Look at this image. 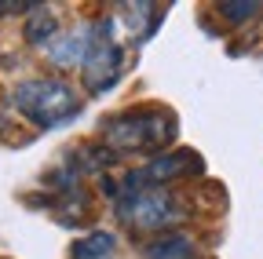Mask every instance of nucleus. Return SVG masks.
<instances>
[{
  "label": "nucleus",
  "mask_w": 263,
  "mask_h": 259,
  "mask_svg": "<svg viewBox=\"0 0 263 259\" xmlns=\"http://www.w3.org/2000/svg\"><path fill=\"white\" fill-rule=\"evenodd\" d=\"M186 172H201V161H197L194 153H186V150H172V153L154 157L143 168V179H146V186H164L168 179H179Z\"/></svg>",
  "instance_id": "obj_6"
},
{
  "label": "nucleus",
  "mask_w": 263,
  "mask_h": 259,
  "mask_svg": "<svg viewBox=\"0 0 263 259\" xmlns=\"http://www.w3.org/2000/svg\"><path fill=\"white\" fill-rule=\"evenodd\" d=\"M146 259H194V241L183 234H164L146 245Z\"/></svg>",
  "instance_id": "obj_7"
},
{
  "label": "nucleus",
  "mask_w": 263,
  "mask_h": 259,
  "mask_svg": "<svg viewBox=\"0 0 263 259\" xmlns=\"http://www.w3.org/2000/svg\"><path fill=\"white\" fill-rule=\"evenodd\" d=\"M114 29H117L114 18H103V22H99L95 48H91V55H88V62H84V70H81V73H84V84H88L91 95L106 91V88L121 77L124 55H121V44H117V37H114Z\"/></svg>",
  "instance_id": "obj_4"
},
{
  "label": "nucleus",
  "mask_w": 263,
  "mask_h": 259,
  "mask_svg": "<svg viewBox=\"0 0 263 259\" xmlns=\"http://www.w3.org/2000/svg\"><path fill=\"white\" fill-rule=\"evenodd\" d=\"M95 29H99L95 22H84V26L70 29V33L51 37L48 41V58L59 70H84V62H88V55L95 48V37H99Z\"/></svg>",
  "instance_id": "obj_5"
},
{
  "label": "nucleus",
  "mask_w": 263,
  "mask_h": 259,
  "mask_svg": "<svg viewBox=\"0 0 263 259\" xmlns=\"http://www.w3.org/2000/svg\"><path fill=\"white\" fill-rule=\"evenodd\" d=\"M219 11H223L227 22H249L259 11V4H256V0H230V4H223Z\"/></svg>",
  "instance_id": "obj_10"
},
{
  "label": "nucleus",
  "mask_w": 263,
  "mask_h": 259,
  "mask_svg": "<svg viewBox=\"0 0 263 259\" xmlns=\"http://www.w3.org/2000/svg\"><path fill=\"white\" fill-rule=\"evenodd\" d=\"M51 33H55V15H51L48 8H33V18H29V26H26V37H29L33 44H44Z\"/></svg>",
  "instance_id": "obj_9"
},
{
  "label": "nucleus",
  "mask_w": 263,
  "mask_h": 259,
  "mask_svg": "<svg viewBox=\"0 0 263 259\" xmlns=\"http://www.w3.org/2000/svg\"><path fill=\"white\" fill-rule=\"evenodd\" d=\"M15 110L33 121L37 128H59L66 121H73L81 113V95L73 91V84H66L59 77H33L22 81L11 91Z\"/></svg>",
  "instance_id": "obj_2"
},
{
  "label": "nucleus",
  "mask_w": 263,
  "mask_h": 259,
  "mask_svg": "<svg viewBox=\"0 0 263 259\" xmlns=\"http://www.w3.org/2000/svg\"><path fill=\"white\" fill-rule=\"evenodd\" d=\"M186 212L179 208V201L172 197L164 186H146L143 172H132L121 186V197H117V219L132 230H143V234H154V230H168L176 226Z\"/></svg>",
  "instance_id": "obj_1"
},
{
  "label": "nucleus",
  "mask_w": 263,
  "mask_h": 259,
  "mask_svg": "<svg viewBox=\"0 0 263 259\" xmlns=\"http://www.w3.org/2000/svg\"><path fill=\"white\" fill-rule=\"evenodd\" d=\"M114 248H117V237L110 230H95L73 245V259H110Z\"/></svg>",
  "instance_id": "obj_8"
},
{
  "label": "nucleus",
  "mask_w": 263,
  "mask_h": 259,
  "mask_svg": "<svg viewBox=\"0 0 263 259\" xmlns=\"http://www.w3.org/2000/svg\"><path fill=\"white\" fill-rule=\"evenodd\" d=\"M176 124H172V113H161V110H132V113H121L106 124V143L121 153H132V150H154V146H164L172 139Z\"/></svg>",
  "instance_id": "obj_3"
}]
</instances>
